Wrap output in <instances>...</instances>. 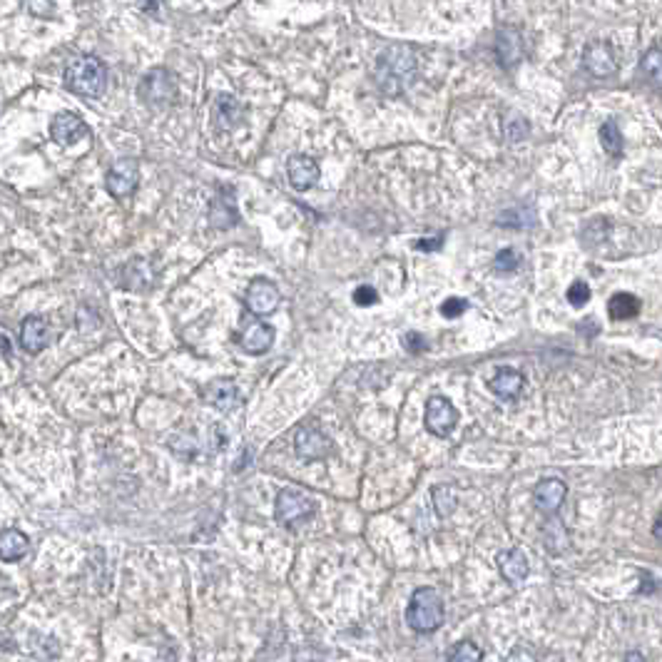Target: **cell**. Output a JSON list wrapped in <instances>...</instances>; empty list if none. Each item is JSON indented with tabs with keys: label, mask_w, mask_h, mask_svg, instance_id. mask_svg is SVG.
I'll list each match as a JSON object with an SVG mask.
<instances>
[{
	"label": "cell",
	"mask_w": 662,
	"mask_h": 662,
	"mask_svg": "<svg viewBox=\"0 0 662 662\" xmlns=\"http://www.w3.org/2000/svg\"><path fill=\"white\" fill-rule=\"evenodd\" d=\"M426 428L438 438H446L458 424V411L446 396H431L426 401Z\"/></svg>",
	"instance_id": "5"
},
{
	"label": "cell",
	"mask_w": 662,
	"mask_h": 662,
	"mask_svg": "<svg viewBox=\"0 0 662 662\" xmlns=\"http://www.w3.org/2000/svg\"><path fill=\"white\" fill-rule=\"evenodd\" d=\"M274 336H277V331L272 329L269 324H265V321H252V324H247V329L239 334V346H242L247 354L259 357V354H265V351L272 349Z\"/></svg>",
	"instance_id": "13"
},
{
	"label": "cell",
	"mask_w": 662,
	"mask_h": 662,
	"mask_svg": "<svg viewBox=\"0 0 662 662\" xmlns=\"http://www.w3.org/2000/svg\"><path fill=\"white\" fill-rule=\"evenodd\" d=\"M85 135H88V125L73 112H60L50 122V137L60 145H73V142L82 140Z\"/></svg>",
	"instance_id": "15"
},
{
	"label": "cell",
	"mask_w": 662,
	"mask_h": 662,
	"mask_svg": "<svg viewBox=\"0 0 662 662\" xmlns=\"http://www.w3.org/2000/svg\"><path fill=\"white\" fill-rule=\"evenodd\" d=\"M496 272H501V274H511V272H516L518 266H520V257H518L516 250H501V252L496 254Z\"/></svg>",
	"instance_id": "30"
},
{
	"label": "cell",
	"mask_w": 662,
	"mask_h": 662,
	"mask_svg": "<svg viewBox=\"0 0 662 662\" xmlns=\"http://www.w3.org/2000/svg\"><path fill=\"white\" fill-rule=\"evenodd\" d=\"M3 351H5V357H11V342H8L5 334H3Z\"/></svg>",
	"instance_id": "38"
},
{
	"label": "cell",
	"mask_w": 662,
	"mask_h": 662,
	"mask_svg": "<svg viewBox=\"0 0 662 662\" xmlns=\"http://www.w3.org/2000/svg\"><path fill=\"white\" fill-rule=\"evenodd\" d=\"M406 346H409V351H424L426 349L421 334H406Z\"/></svg>",
	"instance_id": "33"
},
{
	"label": "cell",
	"mask_w": 662,
	"mask_h": 662,
	"mask_svg": "<svg viewBox=\"0 0 662 662\" xmlns=\"http://www.w3.org/2000/svg\"><path fill=\"white\" fill-rule=\"evenodd\" d=\"M416 75V55L406 45H391L386 53L379 55L376 63V82L389 95L404 93Z\"/></svg>",
	"instance_id": "1"
},
{
	"label": "cell",
	"mask_w": 662,
	"mask_h": 662,
	"mask_svg": "<svg viewBox=\"0 0 662 662\" xmlns=\"http://www.w3.org/2000/svg\"><path fill=\"white\" fill-rule=\"evenodd\" d=\"M50 344V327L42 317H27L20 327V346L27 354H38Z\"/></svg>",
	"instance_id": "18"
},
{
	"label": "cell",
	"mask_w": 662,
	"mask_h": 662,
	"mask_svg": "<svg viewBox=\"0 0 662 662\" xmlns=\"http://www.w3.org/2000/svg\"><path fill=\"white\" fill-rule=\"evenodd\" d=\"M379 302V292L369 287V284H364V287H358L357 292H354V304L357 306H371Z\"/></svg>",
	"instance_id": "32"
},
{
	"label": "cell",
	"mask_w": 662,
	"mask_h": 662,
	"mask_svg": "<svg viewBox=\"0 0 662 662\" xmlns=\"http://www.w3.org/2000/svg\"><path fill=\"white\" fill-rule=\"evenodd\" d=\"M523 386H526L523 373L511 369V366H501L489 381L490 391L498 398H504V401H516L520 396V391H523Z\"/></svg>",
	"instance_id": "17"
},
{
	"label": "cell",
	"mask_w": 662,
	"mask_h": 662,
	"mask_svg": "<svg viewBox=\"0 0 662 662\" xmlns=\"http://www.w3.org/2000/svg\"><path fill=\"white\" fill-rule=\"evenodd\" d=\"M652 535H655V541H660L662 545V513L658 516V520H655V526H652Z\"/></svg>",
	"instance_id": "36"
},
{
	"label": "cell",
	"mask_w": 662,
	"mask_h": 662,
	"mask_svg": "<svg viewBox=\"0 0 662 662\" xmlns=\"http://www.w3.org/2000/svg\"><path fill=\"white\" fill-rule=\"evenodd\" d=\"M449 662H481L483 660V650L478 648L473 640H461L446 652Z\"/></svg>",
	"instance_id": "27"
},
{
	"label": "cell",
	"mask_w": 662,
	"mask_h": 662,
	"mask_svg": "<svg viewBox=\"0 0 662 662\" xmlns=\"http://www.w3.org/2000/svg\"><path fill=\"white\" fill-rule=\"evenodd\" d=\"M600 145L608 152L610 158H620L623 155V135L615 119H605L600 125Z\"/></svg>",
	"instance_id": "25"
},
{
	"label": "cell",
	"mask_w": 662,
	"mask_h": 662,
	"mask_svg": "<svg viewBox=\"0 0 662 662\" xmlns=\"http://www.w3.org/2000/svg\"><path fill=\"white\" fill-rule=\"evenodd\" d=\"M443 620H446V605L436 588H428V585L416 588L406 605V623L411 630L419 635H428V633H436Z\"/></svg>",
	"instance_id": "3"
},
{
	"label": "cell",
	"mask_w": 662,
	"mask_h": 662,
	"mask_svg": "<svg viewBox=\"0 0 662 662\" xmlns=\"http://www.w3.org/2000/svg\"><path fill=\"white\" fill-rule=\"evenodd\" d=\"M566 296H568L570 306H575V309H581V306L588 304V302H590V287H588V281L575 279L568 287V294H566Z\"/></svg>",
	"instance_id": "29"
},
{
	"label": "cell",
	"mask_w": 662,
	"mask_h": 662,
	"mask_svg": "<svg viewBox=\"0 0 662 662\" xmlns=\"http://www.w3.org/2000/svg\"><path fill=\"white\" fill-rule=\"evenodd\" d=\"M640 309H643L640 299H637V296H633V294H627V292L612 294V296H610V302H608V314L612 319H620V321L635 319L637 314H640Z\"/></svg>",
	"instance_id": "24"
},
{
	"label": "cell",
	"mask_w": 662,
	"mask_h": 662,
	"mask_svg": "<svg viewBox=\"0 0 662 662\" xmlns=\"http://www.w3.org/2000/svg\"><path fill=\"white\" fill-rule=\"evenodd\" d=\"M543 535H545V548L550 550V553H563V550H568V530H566V526L558 520V518H550L548 523H545V528H543Z\"/></svg>",
	"instance_id": "26"
},
{
	"label": "cell",
	"mask_w": 662,
	"mask_h": 662,
	"mask_svg": "<svg viewBox=\"0 0 662 662\" xmlns=\"http://www.w3.org/2000/svg\"><path fill=\"white\" fill-rule=\"evenodd\" d=\"M279 302H281V294H279V287L272 279L257 277L250 281L247 294H244V304L252 314L266 317V314H272L277 309Z\"/></svg>",
	"instance_id": "6"
},
{
	"label": "cell",
	"mask_w": 662,
	"mask_h": 662,
	"mask_svg": "<svg viewBox=\"0 0 662 662\" xmlns=\"http://www.w3.org/2000/svg\"><path fill=\"white\" fill-rule=\"evenodd\" d=\"M65 88L70 93L97 100L107 90V67L100 58L80 55L73 58L65 67Z\"/></svg>",
	"instance_id": "2"
},
{
	"label": "cell",
	"mask_w": 662,
	"mask_h": 662,
	"mask_svg": "<svg viewBox=\"0 0 662 662\" xmlns=\"http://www.w3.org/2000/svg\"><path fill=\"white\" fill-rule=\"evenodd\" d=\"M294 449L304 461H321L331 453V441L319 428L302 426L294 436Z\"/></svg>",
	"instance_id": "10"
},
{
	"label": "cell",
	"mask_w": 662,
	"mask_h": 662,
	"mask_svg": "<svg viewBox=\"0 0 662 662\" xmlns=\"http://www.w3.org/2000/svg\"><path fill=\"white\" fill-rule=\"evenodd\" d=\"M496 53H498V63L504 67H513L523 58V40H520V30L518 27H498V33H496Z\"/></svg>",
	"instance_id": "14"
},
{
	"label": "cell",
	"mask_w": 662,
	"mask_h": 662,
	"mask_svg": "<svg viewBox=\"0 0 662 662\" xmlns=\"http://www.w3.org/2000/svg\"><path fill=\"white\" fill-rule=\"evenodd\" d=\"M140 97L147 105H167L177 97V88H174L173 78L167 70H152L147 73L142 82H140Z\"/></svg>",
	"instance_id": "9"
},
{
	"label": "cell",
	"mask_w": 662,
	"mask_h": 662,
	"mask_svg": "<svg viewBox=\"0 0 662 662\" xmlns=\"http://www.w3.org/2000/svg\"><path fill=\"white\" fill-rule=\"evenodd\" d=\"M583 65L596 78H610L618 73V58L608 40H593L585 45Z\"/></svg>",
	"instance_id": "8"
},
{
	"label": "cell",
	"mask_w": 662,
	"mask_h": 662,
	"mask_svg": "<svg viewBox=\"0 0 662 662\" xmlns=\"http://www.w3.org/2000/svg\"><path fill=\"white\" fill-rule=\"evenodd\" d=\"M431 496H434V508H436V513L441 518H449L456 511V505H458L456 490L450 489V486H436Z\"/></svg>",
	"instance_id": "28"
},
{
	"label": "cell",
	"mask_w": 662,
	"mask_h": 662,
	"mask_svg": "<svg viewBox=\"0 0 662 662\" xmlns=\"http://www.w3.org/2000/svg\"><path fill=\"white\" fill-rule=\"evenodd\" d=\"M637 78L648 82L652 90L662 93V48H650L648 53L640 58Z\"/></svg>",
	"instance_id": "22"
},
{
	"label": "cell",
	"mask_w": 662,
	"mask_h": 662,
	"mask_svg": "<svg viewBox=\"0 0 662 662\" xmlns=\"http://www.w3.org/2000/svg\"><path fill=\"white\" fill-rule=\"evenodd\" d=\"M242 122V105L232 95H219L214 103V125L222 130H232Z\"/></svg>",
	"instance_id": "23"
},
{
	"label": "cell",
	"mask_w": 662,
	"mask_h": 662,
	"mask_svg": "<svg viewBox=\"0 0 662 662\" xmlns=\"http://www.w3.org/2000/svg\"><path fill=\"white\" fill-rule=\"evenodd\" d=\"M287 174H289V185L296 192H306L319 182V165L309 155H292L287 162Z\"/></svg>",
	"instance_id": "12"
},
{
	"label": "cell",
	"mask_w": 662,
	"mask_h": 662,
	"mask_svg": "<svg viewBox=\"0 0 662 662\" xmlns=\"http://www.w3.org/2000/svg\"><path fill=\"white\" fill-rule=\"evenodd\" d=\"M508 662H535V658L530 655L528 650L516 648V650H513V652H511V658H508Z\"/></svg>",
	"instance_id": "34"
},
{
	"label": "cell",
	"mask_w": 662,
	"mask_h": 662,
	"mask_svg": "<svg viewBox=\"0 0 662 662\" xmlns=\"http://www.w3.org/2000/svg\"><path fill=\"white\" fill-rule=\"evenodd\" d=\"M210 222L217 229H229L232 225H237L239 222V212L237 207H235V197L229 195V189H227V195H217L212 199V207H210Z\"/></svg>",
	"instance_id": "21"
},
{
	"label": "cell",
	"mask_w": 662,
	"mask_h": 662,
	"mask_svg": "<svg viewBox=\"0 0 662 662\" xmlns=\"http://www.w3.org/2000/svg\"><path fill=\"white\" fill-rule=\"evenodd\" d=\"M498 570H501L505 583L520 585L528 578L530 563L520 548H508L504 553H498Z\"/></svg>",
	"instance_id": "16"
},
{
	"label": "cell",
	"mask_w": 662,
	"mask_h": 662,
	"mask_svg": "<svg viewBox=\"0 0 662 662\" xmlns=\"http://www.w3.org/2000/svg\"><path fill=\"white\" fill-rule=\"evenodd\" d=\"M441 242H443V239H436V242H416V247H419V250H428V247H438Z\"/></svg>",
	"instance_id": "37"
},
{
	"label": "cell",
	"mask_w": 662,
	"mask_h": 662,
	"mask_svg": "<svg viewBox=\"0 0 662 662\" xmlns=\"http://www.w3.org/2000/svg\"><path fill=\"white\" fill-rule=\"evenodd\" d=\"M566 496H568V486H566V481H560V478H545L541 481L535 490H533V501H535V508L545 513V516H556L558 508L563 505L566 501Z\"/></svg>",
	"instance_id": "11"
},
{
	"label": "cell",
	"mask_w": 662,
	"mask_h": 662,
	"mask_svg": "<svg viewBox=\"0 0 662 662\" xmlns=\"http://www.w3.org/2000/svg\"><path fill=\"white\" fill-rule=\"evenodd\" d=\"M623 662H648V660H645V655H643V652H637V650H630V652H625Z\"/></svg>",
	"instance_id": "35"
},
{
	"label": "cell",
	"mask_w": 662,
	"mask_h": 662,
	"mask_svg": "<svg viewBox=\"0 0 662 662\" xmlns=\"http://www.w3.org/2000/svg\"><path fill=\"white\" fill-rule=\"evenodd\" d=\"M27 550H30V541H27V535L23 530H3V535H0V558H3V563H15V560H20V558L26 556Z\"/></svg>",
	"instance_id": "20"
},
{
	"label": "cell",
	"mask_w": 662,
	"mask_h": 662,
	"mask_svg": "<svg viewBox=\"0 0 662 662\" xmlns=\"http://www.w3.org/2000/svg\"><path fill=\"white\" fill-rule=\"evenodd\" d=\"M317 513V501L312 496H306L299 489H284L277 493V505H274V516L281 526L292 528L296 523H302L306 518Z\"/></svg>",
	"instance_id": "4"
},
{
	"label": "cell",
	"mask_w": 662,
	"mask_h": 662,
	"mask_svg": "<svg viewBox=\"0 0 662 662\" xmlns=\"http://www.w3.org/2000/svg\"><path fill=\"white\" fill-rule=\"evenodd\" d=\"M466 309H468V302H466V299H461V296H450V299H446V302L441 304V314L446 319H456L461 317Z\"/></svg>",
	"instance_id": "31"
},
{
	"label": "cell",
	"mask_w": 662,
	"mask_h": 662,
	"mask_svg": "<svg viewBox=\"0 0 662 662\" xmlns=\"http://www.w3.org/2000/svg\"><path fill=\"white\" fill-rule=\"evenodd\" d=\"M137 180H140L137 159L125 158V159H118V162L107 170L105 187L112 197L122 199V197H130V195H133L135 187H137Z\"/></svg>",
	"instance_id": "7"
},
{
	"label": "cell",
	"mask_w": 662,
	"mask_h": 662,
	"mask_svg": "<svg viewBox=\"0 0 662 662\" xmlns=\"http://www.w3.org/2000/svg\"><path fill=\"white\" fill-rule=\"evenodd\" d=\"M207 404L219 411H232L239 404V389L232 379H217L204 389Z\"/></svg>",
	"instance_id": "19"
}]
</instances>
